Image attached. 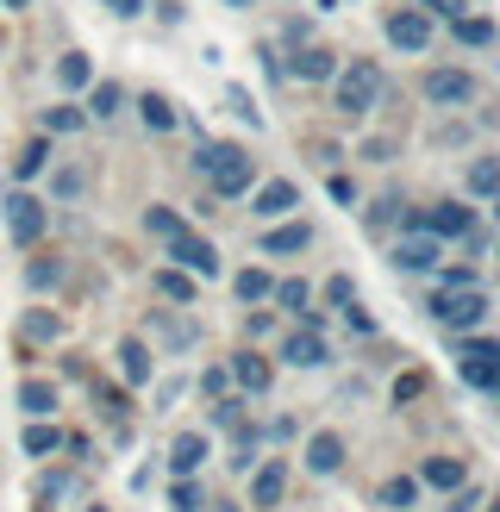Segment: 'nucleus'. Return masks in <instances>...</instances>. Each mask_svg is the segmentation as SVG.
<instances>
[{
  "label": "nucleus",
  "instance_id": "17",
  "mask_svg": "<svg viewBox=\"0 0 500 512\" xmlns=\"http://www.w3.org/2000/svg\"><path fill=\"white\" fill-rule=\"evenodd\" d=\"M419 481H425V488H463V463H457V456H425V469H419Z\"/></svg>",
  "mask_w": 500,
  "mask_h": 512
},
{
  "label": "nucleus",
  "instance_id": "46",
  "mask_svg": "<svg viewBox=\"0 0 500 512\" xmlns=\"http://www.w3.org/2000/svg\"><path fill=\"white\" fill-rule=\"evenodd\" d=\"M0 7H32V0H0Z\"/></svg>",
  "mask_w": 500,
  "mask_h": 512
},
{
  "label": "nucleus",
  "instance_id": "6",
  "mask_svg": "<svg viewBox=\"0 0 500 512\" xmlns=\"http://www.w3.org/2000/svg\"><path fill=\"white\" fill-rule=\"evenodd\" d=\"M463 381H475V388H500V344L469 338L463 344Z\"/></svg>",
  "mask_w": 500,
  "mask_h": 512
},
{
  "label": "nucleus",
  "instance_id": "40",
  "mask_svg": "<svg viewBox=\"0 0 500 512\" xmlns=\"http://www.w3.org/2000/svg\"><path fill=\"white\" fill-rule=\"evenodd\" d=\"M394 213H400V200H375V213H369V232H388V225H394Z\"/></svg>",
  "mask_w": 500,
  "mask_h": 512
},
{
  "label": "nucleus",
  "instance_id": "25",
  "mask_svg": "<svg viewBox=\"0 0 500 512\" xmlns=\"http://www.w3.org/2000/svg\"><path fill=\"white\" fill-rule=\"evenodd\" d=\"M44 163H50V138H32L19 150V163H13V175L19 182H32V175H44Z\"/></svg>",
  "mask_w": 500,
  "mask_h": 512
},
{
  "label": "nucleus",
  "instance_id": "35",
  "mask_svg": "<svg viewBox=\"0 0 500 512\" xmlns=\"http://www.w3.org/2000/svg\"><path fill=\"white\" fill-rule=\"evenodd\" d=\"M25 281H32V288H57V281H63V263H57V256H44V263L25 269Z\"/></svg>",
  "mask_w": 500,
  "mask_h": 512
},
{
  "label": "nucleus",
  "instance_id": "12",
  "mask_svg": "<svg viewBox=\"0 0 500 512\" xmlns=\"http://www.w3.org/2000/svg\"><path fill=\"white\" fill-rule=\"evenodd\" d=\"M232 381H238L244 394H263L269 381H275V369H269V356H257V350H238V356H232Z\"/></svg>",
  "mask_w": 500,
  "mask_h": 512
},
{
  "label": "nucleus",
  "instance_id": "11",
  "mask_svg": "<svg viewBox=\"0 0 500 512\" xmlns=\"http://www.w3.org/2000/svg\"><path fill=\"white\" fill-rule=\"evenodd\" d=\"M425 225V232H432V238H469V207H457V200H444V207H432V213H425L419 219Z\"/></svg>",
  "mask_w": 500,
  "mask_h": 512
},
{
  "label": "nucleus",
  "instance_id": "2",
  "mask_svg": "<svg viewBox=\"0 0 500 512\" xmlns=\"http://www.w3.org/2000/svg\"><path fill=\"white\" fill-rule=\"evenodd\" d=\"M332 100H338V113L363 119L375 100H382V69H375L369 57H357L350 69H338V75H332Z\"/></svg>",
  "mask_w": 500,
  "mask_h": 512
},
{
  "label": "nucleus",
  "instance_id": "5",
  "mask_svg": "<svg viewBox=\"0 0 500 512\" xmlns=\"http://www.w3.org/2000/svg\"><path fill=\"white\" fill-rule=\"evenodd\" d=\"M169 256H175V269H188V275H200V281L219 275V250H213L207 238H200V232H188V225L169 238Z\"/></svg>",
  "mask_w": 500,
  "mask_h": 512
},
{
  "label": "nucleus",
  "instance_id": "16",
  "mask_svg": "<svg viewBox=\"0 0 500 512\" xmlns=\"http://www.w3.org/2000/svg\"><path fill=\"white\" fill-rule=\"evenodd\" d=\"M282 356H288L294 369H319V363H325V344H319V331H294V338L282 344Z\"/></svg>",
  "mask_w": 500,
  "mask_h": 512
},
{
  "label": "nucleus",
  "instance_id": "49",
  "mask_svg": "<svg viewBox=\"0 0 500 512\" xmlns=\"http://www.w3.org/2000/svg\"><path fill=\"white\" fill-rule=\"evenodd\" d=\"M494 512H500V506H494Z\"/></svg>",
  "mask_w": 500,
  "mask_h": 512
},
{
  "label": "nucleus",
  "instance_id": "27",
  "mask_svg": "<svg viewBox=\"0 0 500 512\" xmlns=\"http://www.w3.org/2000/svg\"><path fill=\"white\" fill-rule=\"evenodd\" d=\"M157 294L188 306V300H194V275H188V269H163V275H157Z\"/></svg>",
  "mask_w": 500,
  "mask_h": 512
},
{
  "label": "nucleus",
  "instance_id": "30",
  "mask_svg": "<svg viewBox=\"0 0 500 512\" xmlns=\"http://www.w3.org/2000/svg\"><path fill=\"white\" fill-rule=\"evenodd\" d=\"M119 100H125V94H119L113 82H94V94H88V119H113Z\"/></svg>",
  "mask_w": 500,
  "mask_h": 512
},
{
  "label": "nucleus",
  "instance_id": "1",
  "mask_svg": "<svg viewBox=\"0 0 500 512\" xmlns=\"http://www.w3.org/2000/svg\"><path fill=\"white\" fill-rule=\"evenodd\" d=\"M194 169L213 182L219 200H232V194H244L250 182H257V163H250L238 144H200V150H194Z\"/></svg>",
  "mask_w": 500,
  "mask_h": 512
},
{
  "label": "nucleus",
  "instance_id": "23",
  "mask_svg": "<svg viewBox=\"0 0 500 512\" xmlns=\"http://www.w3.org/2000/svg\"><path fill=\"white\" fill-rule=\"evenodd\" d=\"M19 338L25 344H50V338H63V319L57 313H25L19 319Z\"/></svg>",
  "mask_w": 500,
  "mask_h": 512
},
{
  "label": "nucleus",
  "instance_id": "19",
  "mask_svg": "<svg viewBox=\"0 0 500 512\" xmlns=\"http://www.w3.org/2000/svg\"><path fill=\"white\" fill-rule=\"evenodd\" d=\"M57 82H63L69 94H82V88H94V63L82 57V50H69V57H57Z\"/></svg>",
  "mask_w": 500,
  "mask_h": 512
},
{
  "label": "nucleus",
  "instance_id": "9",
  "mask_svg": "<svg viewBox=\"0 0 500 512\" xmlns=\"http://www.w3.org/2000/svg\"><path fill=\"white\" fill-rule=\"evenodd\" d=\"M388 38H394L400 50H425V44H432V19H425L419 7H400V13L388 19Z\"/></svg>",
  "mask_w": 500,
  "mask_h": 512
},
{
  "label": "nucleus",
  "instance_id": "32",
  "mask_svg": "<svg viewBox=\"0 0 500 512\" xmlns=\"http://www.w3.org/2000/svg\"><path fill=\"white\" fill-rule=\"evenodd\" d=\"M82 125H88L82 107H50V113H44V132H50V138H57V132H82Z\"/></svg>",
  "mask_w": 500,
  "mask_h": 512
},
{
  "label": "nucleus",
  "instance_id": "31",
  "mask_svg": "<svg viewBox=\"0 0 500 512\" xmlns=\"http://www.w3.org/2000/svg\"><path fill=\"white\" fill-rule=\"evenodd\" d=\"M469 188H475V194H500V163H494V157H475V163H469Z\"/></svg>",
  "mask_w": 500,
  "mask_h": 512
},
{
  "label": "nucleus",
  "instance_id": "29",
  "mask_svg": "<svg viewBox=\"0 0 500 512\" xmlns=\"http://www.w3.org/2000/svg\"><path fill=\"white\" fill-rule=\"evenodd\" d=\"M413 494H419V481H413V475L382 481V506H394V512H407V506H413Z\"/></svg>",
  "mask_w": 500,
  "mask_h": 512
},
{
  "label": "nucleus",
  "instance_id": "24",
  "mask_svg": "<svg viewBox=\"0 0 500 512\" xmlns=\"http://www.w3.org/2000/svg\"><path fill=\"white\" fill-rule=\"evenodd\" d=\"M138 119L150 125V132H175V107L163 94H138Z\"/></svg>",
  "mask_w": 500,
  "mask_h": 512
},
{
  "label": "nucleus",
  "instance_id": "45",
  "mask_svg": "<svg viewBox=\"0 0 500 512\" xmlns=\"http://www.w3.org/2000/svg\"><path fill=\"white\" fill-rule=\"evenodd\" d=\"M450 512H475V494H469V488H463V494H457V500H450Z\"/></svg>",
  "mask_w": 500,
  "mask_h": 512
},
{
  "label": "nucleus",
  "instance_id": "47",
  "mask_svg": "<svg viewBox=\"0 0 500 512\" xmlns=\"http://www.w3.org/2000/svg\"><path fill=\"white\" fill-rule=\"evenodd\" d=\"M494 213H500V194H494Z\"/></svg>",
  "mask_w": 500,
  "mask_h": 512
},
{
  "label": "nucleus",
  "instance_id": "7",
  "mask_svg": "<svg viewBox=\"0 0 500 512\" xmlns=\"http://www.w3.org/2000/svg\"><path fill=\"white\" fill-rule=\"evenodd\" d=\"M425 94H432L438 107H469V100H475V75L469 69H432V75H425Z\"/></svg>",
  "mask_w": 500,
  "mask_h": 512
},
{
  "label": "nucleus",
  "instance_id": "33",
  "mask_svg": "<svg viewBox=\"0 0 500 512\" xmlns=\"http://www.w3.org/2000/svg\"><path fill=\"white\" fill-rule=\"evenodd\" d=\"M275 300H282L288 313H307V300H313V288H307V281H275Z\"/></svg>",
  "mask_w": 500,
  "mask_h": 512
},
{
  "label": "nucleus",
  "instance_id": "34",
  "mask_svg": "<svg viewBox=\"0 0 500 512\" xmlns=\"http://www.w3.org/2000/svg\"><path fill=\"white\" fill-rule=\"evenodd\" d=\"M169 506H175V512H200V488H194V475H175Z\"/></svg>",
  "mask_w": 500,
  "mask_h": 512
},
{
  "label": "nucleus",
  "instance_id": "10",
  "mask_svg": "<svg viewBox=\"0 0 500 512\" xmlns=\"http://www.w3.org/2000/svg\"><path fill=\"white\" fill-rule=\"evenodd\" d=\"M307 469L313 475H338L344 469V438H338V431H313V438H307Z\"/></svg>",
  "mask_w": 500,
  "mask_h": 512
},
{
  "label": "nucleus",
  "instance_id": "4",
  "mask_svg": "<svg viewBox=\"0 0 500 512\" xmlns=\"http://www.w3.org/2000/svg\"><path fill=\"white\" fill-rule=\"evenodd\" d=\"M432 319L450 325V331H475V325L488 319V300L475 294V288H463V294H438V300H432Z\"/></svg>",
  "mask_w": 500,
  "mask_h": 512
},
{
  "label": "nucleus",
  "instance_id": "41",
  "mask_svg": "<svg viewBox=\"0 0 500 512\" xmlns=\"http://www.w3.org/2000/svg\"><path fill=\"white\" fill-rule=\"evenodd\" d=\"M475 288V269H444V294H463Z\"/></svg>",
  "mask_w": 500,
  "mask_h": 512
},
{
  "label": "nucleus",
  "instance_id": "20",
  "mask_svg": "<svg viewBox=\"0 0 500 512\" xmlns=\"http://www.w3.org/2000/svg\"><path fill=\"white\" fill-rule=\"evenodd\" d=\"M313 232L307 225H275V232H263V256H288V250H307Z\"/></svg>",
  "mask_w": 500,
  "mask_h": 512
},
{
  "label": "nucleus",
  "instance_id": "43",
  "mask_svg": "<svg viewBox=\"0 0 500 512\" xmlns=\"http://www.w3.org/2000/svg\"><path fill=\"white\" fill-rule=\"evenodd\" d=\"M388 150H394L388 138H369V144H363V157H369V163H388Z\"/></svg>",
  "mask_w": 500,
  "mask_h": 512
},
{
  "label": "nucleus",
  "instance_id": "44",
  "mask_svg": "<svg viewBox=\"0 0 500 512\" xmlns=\"http://www.w3.org/2000/svg\"><path fill=\"white\" fill-rule=\"evenodd\" d=\"M425 7H432V13H450V19H457V13H463V0H425Z\"/></svg>",
  "mask_w": 500,
  "mask_h": 512
},
{
  "label": "nucleus",
  "instance_id": "38",
  "mask_svg": "<svg viewBox=\"0 0 500 512\" xmlns=\"http://www.w3.org/2000/svg\"><path fill=\"white\" fill-rule=\"evenodd\" d=\"M325 300H332V306H357V288H350V275H332V281H325Z\"/></svg>",
  "mask_w": 500,
  "mask_h": 512
},
{
  "label": "nucleus",
  "instance_id": "28",
  "mask_svg": "<svg viewBox=\"0 0 500 512\" xmlns=\"http://www.w3.org/2000/svg\"><path fill=\"white\" fill-rule=\"evenodd\" d=\"M294 75H307V82H325V75H338V69H332V50H300V57H294Z\"/></svg>",
  "mask_w": 500,
  "mask_h": 512
},
{
  "label": "nucleus",
  "instance_id": "37",
  "mask_svg": "<svg viewBox=\"0 0 500 512\" xmlns=\"http://www.w3.org/2000/svg\"><path fill=\"white\" fill-rule=\"evenodd\" d=\"M457 38L463 44H494V25L488 19H457Z\"/></svg>",
  "mask_w": 500,
  "mask_h": 512
},
{
  "label": "nucleus",
  "instance_id": "8",
  "mask_svg": "<svg viewBox=\"0 0 500 512\" xmlns=\"http://www.w3.org/2000/svg\"><path fill=\"white\" fill-rule=\"evenodd\" d=\"M282 494H288V463L269 456V463L250 475V506H282Z\"/></svg>",
  "mask_w": 500,
  "mask_h": 512
},
{
  "label": "nucleus",
  "instance_id": "14",
  "mask_svg": "<svg viewBox=\"0 0 500 512\" xmlns=\"http://www.w3.org/2000/svg\"><path fill=\"white\" fill-rule=\"evenodd\" d=\"M432 263H438V238H400V244H394V269L425 275Z\"/></svg>",
  "mask_w": 500,
  "mask_h": 512
},
{
  "label": "nucleus",
  "instance_id": "48",
  "mask_svg": "<svg viewBox=\"0 0 500 512\" xmlns=\"http://www.w3.org/2000/svg\"><path fill=\"white\" fill-rule=\"evenodd\" d=\"M94 512H100V506H94Z\"/></svg>",
  "mask_w": 500,
  "mask_h": 512
},
{
  "label": "nucleus",
  "instance_id": "13",
  "mask_svg": "<svg viewBox=\"0 0 500 512\" xmlns=\"http://www.w3.org/2000/svg\"><path fill=\"white\" fill-rule=\"evenodd\" d=\"M300 207V188L294 182H263L257 188V207H250V213H257V219H282V213H294Z\"/></svg>",
  "mask_w": 500,
  "mask_h": 512
},
{
  "label": "nucleus",
  "instance_id": "36",
  "mask_svg": "<svg viewBox=\"0 0 500 512\" xmlns=\"http://www.w3.org/2000/svg\"><path fill=\"white\" fill-rule=\"evenodd\" d=\"M144 225H150V232H157V238H163V244H169V238H175V232H182V219H175V213H169V207H150V213H144Z\"/></svg>",
  "mask_w": 500,
  "mask_h": 512
},
{
  "label": "nucleus",
  "instance_id": "42",
  "mask_svg": "<svg viewBox=\"0 0 500 512\" xmlns=\"http://www.w3.org/2000/svg\"><path fill=\"white\" fill-rule=\"evenodd\" d=\"M107 13H119V19H132V13H144V0H100Z\"/></svg>",
  "mask_w": 500,
  "mask_h": 512
},
{
  "label": "nucleus",
  "instance_id": "21",
  "mask_svg": "<svg viewBox=\"0 0 500 512\" xmlns=\"http://www.w3.org/2000/svg\"><path fill=\"white\" fill-rule=\"evenodd\" d=\"M119 375L132 381V388H144V381H150V350H144L138 338H125V344H119Z\"/></svg>",
  "mask_w": 500,
  "mask_h": 512
},
{
  "label": "nucleus",
  "instance_id": "22",
  "mask_svg": "<svg viewBox=\"0 0 500 512\" xmlns=\"http://www.w3.org/2000/svg\"><path fill=\"white\" fill-rule=\"evenodd\" d=\"M63 450V431L44 425V419H25V456H57Z\"/></svg>",
  "mask_w": 500,
  "mask_h": 512
},
{
  "label": "nucleus",
  "instance_id": "3",
  "mask_svg": "<svg viewBox=\"0 0 500 512\" xmlns=\"http://www.w3.org/2000/svg\"><path fill=\"white\" fill-rule=\"evenodd\" d=\"M44 225H50V213H44V200L38 194H7V232H13V244H38L44 238Z\"/></svg>",
  "mask_w": 500,
  "mask_h": 512
},
{
  "label": "nucleus",
  "instance_id": "18",
  "mask_svg": "<svg viewBox=\"0 0 500 512\" xmlns=\"http://www.w3.org/2000/svg\"><path fill=\"white\" fill-rule=\"evenodd\" d=\"M19 406H25V419H50L57 413V388L50 381H19Z\"/></svg>",
  "mask_w": 500,
  "mask_h": 512
},
{
  "label": "nucleus",
  "instance_id": "39",
  "mask_svg": "<svg viewBox=\"0 0 500 512\" xmlns=\"http://www.w3.org/2000/svg\"><path fill=\"white\" fill-rule=\"evenodd\" d=\"M419 394H425V375H419V369L394 381V406H400V400H419Z\"/></svg>",
  "mask_w": 500,
  "mask_h": 512
},
{
  "label": "nucleus",
  "instance_id": "15",
  "mask_svg": "<svg viewBox=\"0 0 500 512\" xmlns=\"http://www.w3.org/2000/svg\"><path fill=\"white\" fill-rule=\"evenodd\" d=\"M200 463H207V438H200V431H182V438L169 444V469L175 475H194Z\"/></svg>",
  "mask_w": 500,
  "mask_h": 512
},
{
  "label": "nucleus",
  "instance_id": "26",
  "mask_svg": "<svg viewBox=\"0 0 500 512\" xmlns=\"http://www.w3.org/2000/svg\"><path fill=\"white\" fill-rule=\"evenodd\" d=\"M232 288H238V300H269V294H275V281H269V269H238V275H232Z\"/></svg>",
  "mask_w": 500,
  "mask_h": 512
}]
</instances>
